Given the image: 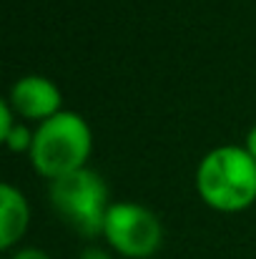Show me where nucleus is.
<instances>
[{
	"label": "nucleus",
	"instance_id": "9",
	"mask_svg": "<svg viewBox=\"0 0 256 259\" xmlns=\"http://www.w3.org/2000/svg\"><path fill=\"white\" fill-rule=\"evenodd\" d=\"M78 259H111V254L103 247H85L83 252L78 254Z\"/></svg>",
	"mask_w": 256,
	"mask_h": 259
},
{
	"label": "nucleus",
	"instance_id": "8",
	"mask_svg": "<svg viewBox=\"0 0 256 259\" xmlns=\"http://www.w3.org/2000/svg\"><path fill=\"white\" fill-rule=\"evenodd\" d=\"M10 259H50V254H45L43 249H35V247H23V249L13 252Z\"/></svg>",
	"mask_w": 256,
	"mask_h": 259
},
{
	"label": "nucleus",
	"instance_id": "2",
	"mask_svg": "<svg viewBox=\"0 0 256 259\" xmlns=\"http://www.w3.org/2000/svg\"><path fill=\"white\" fill-rule=\"evenodd\" d=\"M90 146L93 134L88 121L76 111H61L35 128L33 149L28 156L40 176L56 181L78 169H85Z\"/></svg>",
	"mask_w": 256,
	"mask_h": 259
},
{
	"label": "nucleus",
	"instance_id": "4",
	"mask_svg": "<svg viewBox=\"0 0 256 259\" xmlns=\"http://www.w3.org/2000/svg\"><path fill=\"white\" fill-rule=\"evenodd\" d=\"M103 239L123 257L148 259L164 244V227L148 206L136 201H116L108 206Z\"/></svg>",
	"mask_w": 256,
	"mask_h": 259
},
{
	"label": "nucleus",
	"instance_id": "1",
	"mask_svg": "<svg viewBox=\"0 0 256 259\" xmlns=\"http://www.w3.org/2000/svg\"><path fill=\"white\" fill-rule=\"evenodd\" d=\"M196 189L216 211H244L256 201V161L244 146H219L201 159Z\"/></svg>",
	"mask_w": 256,
	"mask_h": 259
},
{
	"label": "nucleus",
	"instance_id": "7",
	"mask_svg": "<svg viewBox=\"0 0 256 259\" xmlns=\"http://www.w3.org/2000/svg\"><path fill=\"white\" fill-rule=\"evenodd\" d=\"M33 136H35V131H30L28 126H23L20 121L3 136V141H5V146L13 151V154H30V149H33Z\"/></svg>",
	"mask_w": 256,
	"mask_h": 259
},
{
	"label": "nucleus",
	"instance_id": "10",
	"mask_svg": "<svg viewBox=\"0 0 256 259\" xmlns=\"http://www.w3.org/2000/svg\"><path fill=\"white\" fill-rule=\"evenodd\" d=\"M244 149L249 151V156L256 161V123L251 126V131L246 134V144H244Z\"/></svg>",
	"mask_w": 256,
	"mask_h": 259
},
{
	"label": "nucleus",
	"instance_id": "6",
	"mask_svg": "<svg viewBox=\"0 0 256 259\" xmlns=\"http://www.w3.org/2000/svg\"><path fill=\"white\" fill-rule=\"evenodd\" d=\"M30 222V206L28 199L13 186L3 184L0 186V247L10 249L20 237L25 234Z\"/></svg>",
	"mask_w": 256,
	"mask_h": 259
},
{
	"label": "nucleus",
	"instance_id": "5",
	"mask_svg": "<svg viewBox=\"0 0 256 259\" xmlns=\"http://www.w3.org/2000/svg\"><path fill=\"white\" fill-rule=\"evenodd\" d=\"M8 103L18 116L43 123L63 111V93L45 76H23L10 88Z\"/></svg>",
	"mask_w": 256,
	"mask_h": 259
},
{
	"label": "nucleus",
	"instance_id": "3",
	"mask_svg": "<svg viewBox=\"0 0 256 259\" xmlns=\"http://www.w3.org/2000/svg\"><path fill=\"white\" fill-rule=\"evenodd\" d=\"M48 201L53 211L83 239L103 237L108 214V186L93 169H78L63 179L50 181Z\"/></svg>",
	"mask_w": 256,
	"mask_h": 259
}]
</instances>
